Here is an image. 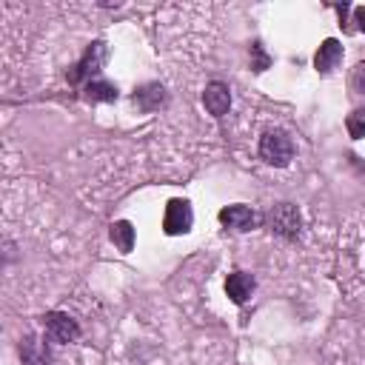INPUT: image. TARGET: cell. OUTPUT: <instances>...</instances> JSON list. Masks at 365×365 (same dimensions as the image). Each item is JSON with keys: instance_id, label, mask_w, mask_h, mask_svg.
Masks as SVG:
<instances>
[{"instance_id": "obj_7", "label": "cell", "mask_w": 365, "mask_h": 365, "mask_svg": "<svg viewBox=\"0 0 365 365\" xmlns=\"http://www.w3.org/2000/svg\"><path fill=\"white\" fill-rule=\"evenodd\" d=\"M202 106H205V111L211 117H225L228 108H231V88L225 83H220V80L208 83L205 91H202Z\"/></svg>"}, {"instance_id": "obj_2", "label": "cell", "mask_w": 365, "mask_h": 365, "mask_svg": "<svg viewBox=\"0 0 365 365\" xmlns=\"http://www.w3.org/2000/svg\"><path fill=\"white\" fill-rule=\"evenodd\" d=\"M257 151H259V157H262L268 165L282 168V165H288L291 157H294V143H291V137H288L285 131L274 128V131H265V134L259 137Z\"/></svg>"}, {"instance_id": "obj_16", "label": "cell", "mask_w": 365, "mask_h": 365, "mask_svg": "<svg viewBox=\"0 0 365 365\" xmlns=\"http://www.w3.org/2000/svg\"><path fill=\"white\" fill-rule=\"evenodd\" d=\"M351 88H354L359 97H365V63H359V66L354 68V74H351Z\"/></svg>"}, {"instance_id": "obj_8", "label": "cell", "mask_w": 365, "mask_h": 365, "mask_svg": "<svg viewBox=\"0 0 365 365\" xmlns=\"http://www.w3.org/2000/svg\"><path fill=\"white\" fill-rule=\"evenodd\" d=\"M254 277L248 274V271H234V274H228V279H225V294H228V299L231 302H237V305H242L251 294H254Z\"/></svg>"}, {"instance_id": "obj_12", "label": "cell", "mask_w": 365, "mask_h": 365, "mask_svg": "<svg viewBox=\"0 0 365 365\" xmlns=\"http://www.w3.org/2000/svg\"><path fill=\"white\" fill-rule=\"evenodd\" d=\"M83 97L91 103H114L117 100V86L106 83V80H88L83 86Z\"/></svg>"}, {"instance_id": "obj_17", "label": "cell", "mask_w": 365, "mask_h": 365, "mask_svg": "<svg viewBox=\"0 0 365 365\" xmlns=\"http://www.w3.org/2000/svg\"><path fill=\"white\" fill-rule=\"evenodd\" d=\"M354 23H356L359 31H365V6H356L354 9Z\"/></svg>"}, {"instance_id": "obj_15", "label": "cell", "mask_w": 365, "mask_h": 365, "mask_svg": "<svg viewBox=\"0 0 365 365\" xmlns=\"http://www.w3.org/2000/svg\"><path fill=\"white\" fill-rule=\"evenodd\" d=\"M251 57H254V60H251V68H254V71H265V68L271 66V57L265 54V48H262L259 40L251 46Z\"/></svg>"}, {"instance_id": "obj_14", "label": "cell", "mask_w": 365, "mask_h": 365, "mask_svg": "<svg viewBox=\"0 0 365 365\" xmlns=\"http://www.w3.org/2000/svg\"><path fill=\"white\" fill-rule=\"evenodd\" d=\"M345 128H348V134H351L354 140H362V137H365V106H362V108H354V111L348 114Z\"/></svg>"}, {"instance_id": "obj_9", "label": "cell", "mask_w": 365, "mask_h": 365, "mask_svg": "<svg viewBox=\"0 0 365 365\" xmlns=\"http://www.w3.org/2000/svg\"><path fill=\"white\" fill-rule=\"evenodd\" d=\"M339 60H342V43L334 40V37L322 40L319 48H317V54H314V66H317V71H334V68L339 66Z\"/></svg>"}, {"instance_id": "obj_10", "label": "cell", "mask_w": 365, "mask_h": 365, "mask_svg": "<svg viewBox=\"0 0 365 365\" xmlns=\"http://www.w3.org/2000/svg\"><path fill=\"white\" fill-rule=\"evenodd\" d=\"M131 103L140 108V111H157L163 103H165V88L160 83H148L143 88H137L131 94Z\"/></svg>"}, {"instance_id": "obj_3", "label": "cell", "mask_w": 365, "mask_h": 365, "mask_svg": "<svg viewBox=\"0 0 365 365\" xmlns=\"http://www.w3.org/2000/svg\"><path fill=\"white\" fill-rule=\"evenodd\" d=\"M262 220H265V225H268L277 237H282V240H297L299 225H302L299 211H297V205H291V202H279V205H274Z\"/></svg>"}, {"instance_id": "obj_1", "label": "cell", "mask_w": 365, "mask_h": 365, "mask_svg": "<svg viewBox=\"0 0 365 365\" xmlns=\"http://www.w3.org/2000/svg\"><path fill=\"white\" fill-rule=\"evenodd\" d=\"M106 57H108V48H106V43L103 40H94L86 51H83V57L66 71V77H68V83L71 86H80V83H88V80H94V74L103 68V63H106Z\"/></svg>"}, {"instance_id": "obj_5", "label": "cell", "mask_w": 365, "mask_h": 365, "mask_svg": "<svg viewBox=\"0 0 365 365\" xmlns=\"http://www.w3.org/2000/svg\"><path fill=\"white\" fill-rule=\"evenodd\" d=\"M43 328H46L48 339H54V342H74L80 336L77 319L68 317V314H63V311H48L43 317Z\"/></svg>"}, {"instance_id": "obj_13", "label": "cell", "mask_w": 365, "mask_h": 365, "mask_svg": "<svg viewBox=\"0 0 365 365\" xmlns=\"http://www.w3.org/2000/svg\"><path fill=\"white\" fill-rule=\"evenodd\" d=\"M108 237H111V242L117 245V251H123V254H128V251L134 248V225H131L128 220H117V222H111Z\"/></svg>"}, {"instance_id": "obj_4", "label": "cell", "mask_w": 365, "mask_h": 365, "mask_svg": "<svg viewBox=\"0 0 365 365\" xmlns=\"http://www.w3.org/2000/svg\"><path fill=\"white\" fill-rule=\"evenodd\" d=\"M194 222V211H191V202L188 200H168L165 205V214H163V231L168 237H177V234H185Z\"/></svg>"}, {"instance_id": "obj_6", "label": "cell", "mask_w": 365, "mask_h": 365, "mask_svg": "<svg viewBox=\"0 0 365 365\" xmlns=\"http://www.w3.org/2000/svg\"><path fill=\"white\" fill-rule=\"evenodd\" d=\"M220 222H222L225 228H231V231H251V228H257L259 217H257L254 208L237 202V205H225V208H220Z\"/></svg>"}, {"instance_id": "obj_11", "label": "cell", "mask_w": 365, "mask_h": 365, "mask_svg": "<svg viewBox=\"0 0 365 365\" xmlns=\"http://www.w3.org/2000/svg\"><path fill=\"white\" fill-rule=\"evenodd\" d=\"M20 356H23V365H48V359H51L46 342L37 336H26L20 342Z\"/></svg>"}]
</instances>
